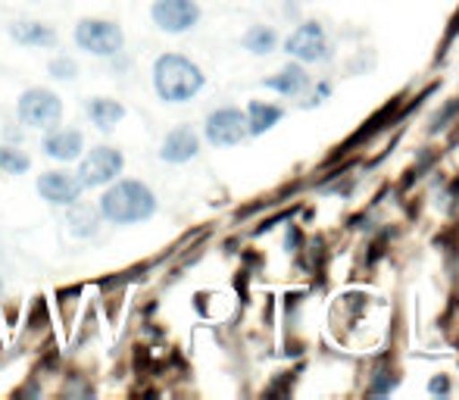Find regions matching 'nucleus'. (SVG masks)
<instances>
[{"instance_id":"11","label":"nucleus","mask_w":459,"mask_h":400,"mask_svg":"<svg viewBox=\"0 0 459 400\" xmlns=\"http://www.w3.org/2000/svg\"><path fill=\"white\" fill-rule=\"evenodd\" d=\"M200 153V135L191 126H178L160 144V160L169 166H185Z\"/></svg>"},{"instance_id":"2","label":"nucleus","mask_w":459,"mask_h":400,"mask_svg":"<svg viewBox=\"0 0 459 400\" xmlns=\"http://www.w3.org/2000/svg\"><path fill=\"white\" fill-rule=\"evenodd\" d=\"M206 85V75L191 57L160 54L153 60V91L163 103H187Z\"/></svg>"},{"instance_id":"10","label":"nucleus","mask_w":459,"mask_h":400,"mask_svg":"<svg viewBox=\"0 0 459 400\" xmlns=\"http://www.w3.org/2000/svg\"><path fill=\"white\" fill-rule=\"evenodd\" d=\"M41 151L44 157L60 160V163H73L85 153V135L79 128H48L41 138Z\"/></svg>"},{"instance_id":"5","label":"nucleus","mask_w":459,"mask_h":400,"mask_svg":"<svg viewBox=\"0 0 459 400\" xmlns=\"http://www.w3.org/2000/svg\"><path fill=\"white\" fill-rule=\"evenodd\" d=\"M126 170V157H122L119 147H109V144H97L91 151H85L79 157V182L88 188H107L109 182L122 176Z\"/></svg>"},{"instance_id":"6","label":"nucleus","mask_w":459,"mask_h":400,"mask_svg":"<svg viewBox=\"0 0 459 400\" xmlns=\"http://www.w3.org/2000/svg\"><path fill=\"white\" fill-rule=\"evenodd\" d=\"M247 116L238 107H219L206 116L204 122V138L212 147H235L247 138Z\"/></svg>"},{"instance_id":"8","label":"nucleus","mask_w":459,"mask_h":400,"mask_svg":"<svg viewBox=\"0 0 459 400\" xmlns=\"http://www.w3.org/2000/svg\"><path fill=\"white\" fill-rule=\"evenodd\" d=\"M284 50H288V57H294L297 63H322L332 57L325 31H322V25H316V22L297 25V29L288 35V41H284Z\"/></svg>"},{"instance_id":"19","label":"nucleus","mask_w":459,"mask_h":400,"mask_svg":"<svg viewBox=\"0 0 459 400\" xmlns=\"http://www.w3.org/2000/svg\"><path fill=\"white\" fill-rule=\"evenodd\" d=\"M48 73L54 75L56 82H73L75 75H79V63H75L73 57H66V54H56L54 60L48 63Z\"/></svg>"},{"instance_id":"4","label":"nucleus","mask_w":459,"mask_h":400,"mask_svg":"<svg viewBox=\"0 0 459 400\" xmlns=\"http://www.w3.org/2000/svg\"><path fill=\"white\" fill-rule=\"evenodd\" d=\"M16 119L25 128L48 132L63 122V98L50 88H25L16 100Z\"/></svg>"},{"instance_id":"17","label":"nucleus","mask_w":459,"mask_h":400,"mask_svg":"<svg viewBox=\"0 0 459 400\" xmlns=\"http://www.w3.org/2000/svg\"><path fill=\"white\" fill-rule=\"evenodd\" d=\"M241 44H244V50H250L254 57H269L278 48V35L269 25H250V29L244 31Z\"/></svg>"},{"instance_id":"3","label":"nucleus","mask_w":459,"mask_h":400,"mask_svg":"<svg viewBox=\"0 0 459 400\" xmlns=\"http://www.w3.org/2000/svg\"><path fill=\"white\" fill-rule=\"evenodd\" d=\"M73 41L79 50L91 57H119L122 48H126V31H122L119 22L113 19H100V16H85L75 22L73 29Z\"/></svg>"},{"instance_id":"14","label":"nucleus","mask_w":459,"mask_h":400,"mask_svg":"<svg viewBox=\"0 0 459 400\" xmlns=\"http://www.w3.org/2000/svg\"><path fill=\"white\" fill-rule=\"evenodd\" d=\"M88 113V122L100 132H113L122 119H126V107H122L116 98H91L85 107Z\"/></svg>"},{"instance_id":"13","label":"nucleus","mask_w":459,"mask_h":400,"mask_svg":"<svg viewBox=\"0 0 459 400\" xmlns=\"http://www.w3.org/2000/svg\"><path fill=\"white\" fill-rule=\"evenodd\" d=\"M263 85H266L269 91L281 94V98H297V94H303L309 88V75H307V69H303L300 63H288L281 73L269 75Z\"/></svg>"},{"instance_id":"1","label":"nucleus","mask_w":459,"mask_h":400,"mask_svg":"<svg viewBox=\"0 0 459 400\" xmlns=\"http://www.w3.org/2000/svg\"><path fill=\"white\" fill-rule=\"evenodd\" d=\"M97 213L109 225H138L153 219V213H157V195L141 178L119 176L116 182H109L103 188L100 200H97Z\"/></svg>"},{"instance_id":"7","label":"nucleus","mask_w":459,"mask_h":400,"mask_svg":"<svg viewBox=\"0 0 459 400\" xmlns=\"http://www.w3.org/2000/svg\"><path fill=\"white\" fill-rule=\"evenodd\" d=\"M151 19L163 35H187L200 22L197 0H153Z\"/></svg>"},{"instance_id":"18","label":"nucleus","mask_w":459,"mask_h":400,"mask_svg":"<svg viewBox=\"0 0 459 400\" xmlns=\"http://www.w3.org/2000/svg\"><path fill=\"white\" fill-rule=\"evenodd\" d=\"M31 170V157L19 147L0 144V172L4 176H25Z\"/></svg>"},{"instance_id":"20","label":"nucleus","mask_w":459,"mask_h":400,"mask_svg":"<svg viewBox=\"0 0 459 400\" xmlns=\"http://www.w3.org/2000/svg\"><path fill=\"white\" fill-rule=\"evenodd\" d=\"M429 391H431V395H447V391H450V382H447L444 376H437V378H431Z\"/></svg>"},{"instance_id":"12","label":"nucleus","mask_w":459,"mask_h":400,"mask_svg":"<svg viewBox=\"0 0 459 400\" xmlns=\"http://www.w3.org/2000/svg\"><path fill=\"white\" fill-rule=\"evenodd\" d=\"M10 38L19 48H56L60 31L54 25L41 22V19H19L10 25Z\"/></svg>"},{"instance_id":"9","label":"nucleus","mask_w":459,"mask_h":400,"mask_svg":"<svg viewBox=\"0 0 459 400\" xmlns=\"http://www.w3.org/2000/svg\"><path fill=\"white\" fill-rule=\"evenodd\" d=\"M35 188H38V197L48 200L50 206H73V204H79L82 195H85V185L79 182V176H75V172H66V170L41 172Z\"/></svg>"},{"instance_id":"16","label":"nucleus","mask_w":459,"mask_h":400,"mask_svg":"<svg viewBox=\"0 0 459 400\" xmlns=\"http://www.w3.org/2000/svg\"><path fill=\"white\" fill-rule=\"evenodd\" d=\"M66 222H69V229H73V235L75 238H91L94 231H97V225L103 222L100 219V213H97V206H88V204H73V206H66Z\"/></svg>"},{"instance_id":"15","label":"nucleus","mask_w":459,"mask_h":400,"mask_svg":"<svg viewBox=\"0 0 459 400\" xmlns=\"http://www.w3.org/2000/svg\"><path fill=\"white\" fill-rule=\"evenodd\" d=\"M244 116H247V132L254 135V138H260V135H266L269 128H275L278 122H281L284 109L275 107V103L250 100L247 109H244Z\"/></svg>"}]
</instances>
